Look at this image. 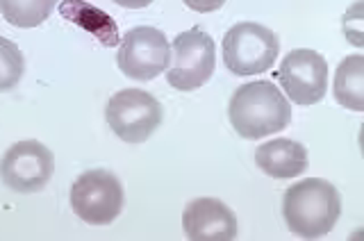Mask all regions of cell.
I'll return each instance as SVG.
<instances>
[{
  "instance_id": "1",
  "label": "cell",
  "mask_w": 364,
  "mask_h": 241,
  "mask_svg": "<svg viewBox=\"0 0 364 241\" xmlns=\"http://www.w3.org/2000/svg\"><path fill=\"white\" fill-rule=\"evenodd\" d=\"M341 216V198L335 185L321 178H307L284 191L282 219L291 235L301 239H321L333 232Z\"/></svg>"
},
{
  "instance_id": "2",
  "label": "cell",
  "mask_w": 364,
  "mask_h": 241,
  "mask_svg": "<svg viewBox=\"0 0 364 241\" xmlns=\"http://www.w3.org/2000/svg\"><path fill=\"white\" fill-rule=\"evenodd\" d=\"M232 128L244 139H262L284 130L291 123V102L269 80H255L239 87L228 105Z\"/></svg>"
},
{
  "instance_id": "3",
  "label": "cell",
  "mask_w": 364,
  "mask_h": 241,
  "mask_svg": "<svg viewBox=\"0 0 364 241\" xmlns=\"http://www.w3.org/2000/svg\"><path fill=\"white\" fill-rule=\"evenodd\" d=\"M223 64L235 75L267 73L280 55L278 34L255 21H242L223 37Z\"/></svg>"
},
{
  "instance_id": "4",
  "label": "cell",
  "mask_w": 364,
  "mask_h": 241,
  "mask_svg": "<svg viewBox=\"0 0 364 241\" xmlns=\"http://www.w3.org/2000/svg\"><path fill=\"white\" fill-rule=\"evenodd\" d=\"M164 109L159 100L141 89L117 91L105 107V121L121 141L136 146L151 139L162 125Z\"/></svg>"
},
{
  "instance_id": "5",
  "label": "cell",
  "mask_w": 364,
  "mask_h": 241,
  "mask_svg": "<svg viewBox=\"0 0 364 241\" xmlns=\"http://www.w3.org/2000/svg\"><path fill=\"white\" fill-rule=\"evenodd\" d=\"M71 208L89 225H109L119 219L123 210V185L121 180L105 168L85 171L71 185Z\"/></svg>"
},
{
  "instance_id": "6",
  "label": "cell",
  "mask_w": 364,
  "mask_h": 241,
  "mask_svg": "<svg viewBox=\"0 0 364 241\" xmlns=\"http://www.w3.org/2000/svg\"><path fill=\"white\" fill-rule=\"evenodd\" d=\"M171 64L166 68L168 85L178 91L200 89L214 73L216 45L214 39L200 28L180 32L171 43Z\"/></svg>"
},
{
  "instance_id": "7",
  "label": "cell",
  "mask_w": 364,
  "mask_h": 241,
  "mask_svg": "<svg viewBox=\"0 0 364 241\" xmlns=\"http://www.w3.org/2000/svg\"><path fill=\"white\" fill-rule=\"evenodd\" d=\"M117 64L123 75L148 82L171 66V45L162 30L139 26L123 34Z\"/></svg>"
},
{
  "instance_id": "8",
  "label": "cell",
  "mask_w": 364,
  "mask_h": 241,
  "mask_svg": "<svg viewBox=\"0 0 364 241\" xmlns=\"http://www.w3.org/2000/svg\"><path fill=\"white\" fill-rule=\"evenodd\" d=\"M278 82L294 105H316L328 94V62L321 53L296 48L282 57Z\"/></svg>"
},
{
  "instance_id": "9",
  "label": "cell",
  "mask_w": 364,
  "mask_h": 241,
  "mask_svg": "<svg viewBox=\"0 0 364 241\" xmlns=\"http://www.w3.org/2000/svg\"><path fill=\"white\" fill-rule=\"evenodd\" d=\"M55 171V157L48 146L37 139H26L14 146L0 159V180L5 187L18 193H37L46 189Z\"/></svg>"
},
{
  "instance_id": "10",
  "label": "cell",
  "mask_w": 364,
  "mask_h": 241,
  "mask_svg": "<svg viewBox=\"0 0 364 241\" xmlns=\"http://www.w3.org/2000/svg\"><path fill=\"white\" fill-rule=\"evenodd\" d=\"M182 227L191 241H230L237 239V216L216 198L191 200L182 214Z\"/></svg>"
},
{
  "instance_id": "11",
  "label": "cell",
  "mask_w": 364,
  "mask_h": 241,
  "mask_svg": "<svg viewBox=\"0 0 364 241\" xmlns=\"http://www.w3.org/2000/svg\"><path fill=\"white\" fill-rule=\"evenodd\" d=\"M255 164L262 173L273 180H291L305 173L307 168V148L294 139H271L257 146Z\"/></svg>"
},
{
  "instance_id": "12",
  "label": "cell",
  "mask_w": 364,
  "mask_h": 241,
  "mask_svg": "<svg viewBox=\"0 0 364 241\" xmlns=\"http://www.w3.org/2000/svg\"><path fill=\"white\" fill-rule=\"evenodd\" d=\"M60 14L66 21H71L75 26L91 32L102 45H107V48H112V45H117L121 41L119 26L112 21L109 14H105V11L94 5H87L82 0H64L60 5Z\"/></svg>"
},
{
  "instance_id": "13",
  "label": "cell",
  "mask_w": 364,
  "mask_h": 241,
  "mask_svg": "<svg viewBox=\"0 0 364 241\" xmlns=\"http://www.w3.org/2000/svg\"><path fill=\"white\" fill-rule=\"evenodd\" d=\"M335 100L350 112H364V57L346 55L335 71Z\"/></svg>"
},
{
  "instance_id": "14",
  "label": "cell",
  "mask_w": 364,
  "mask_h": 241,
  "mask_svg": "<svg viewBox=\"0 0 364 241\" xmlns=\"http://www.w3.org/2000/svg\"><path fill=\"white\" fill-rule=\"evenodd\" d=\"M57 0H0V14L14 28H37L53 14Z\"/></svg>"
},
{
  "instance_id": "15",
  "label": "cell",
  "mask_w": 364,
  "mask_h": 241,
  "mask_svg": "<svg viewBox=\"0 0 364 241\" xmlns=\"http://www.w3.org/2000/svg\"><path fill=\"white\" fill-rule=\"evenodd\" d=\"M26 73V60L21 48L5 37H0V91H11Z\"/></svg>"
},
{
  "instance_id": "16",
  "label": "cell",
  "mask_w": 364,
  "mask_h": 241,
  "mask_svg": "<svg viewBox=\"0 0 364 241\" xmlns=\"http://www.w3.org/2000/svg\"><path fill=\"white\" fill-rule=\"evenodd\" d=\"M185 5L193 11H200V14H208V11H216L225 5V0H185Z\"/></svg>"
},
{
  "instance_id": "17",
  "label": "cell",
  "mask_w": 364,
  "mask_h": 241,
  "mask_svg": "<svg viewBox=\"0 0 364 241\" xmlns=\"http://www.w3.org/2000/svg\"><path fill=\"white\" fill-rule=\"evenodd\" d=\"M112 3H117L119 7H128V9H144L153 3V0H112Z\"/></svg>"
}]
</instances>
